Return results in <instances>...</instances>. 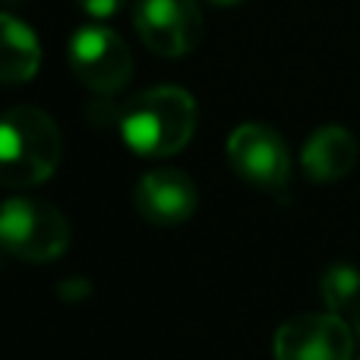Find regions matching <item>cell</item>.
Returning <instances> with one entry per match:
<instances>
[{
    "mask_svg": "<svg viewBox=\"0 0 360 360\" xmlns=\"http://www.w3.org/2000/svg\"><path fill=\"white\" fill-rule=\"evenodd\" d=\"M196 133V101L180 86H155L127 101L120 136L136 155H177Z\"/></svg>",
    "mask_w": 360,
    "mask_h": 360,
    "instance_id": "obj_1",
    "label": "cell"
},
{
    "mask_svg": "<svg viewBox=\"0 0 360 360\" xmlns=\"http://www.w3.org/2000/svg\"><path fill=\"white\" fill-rule=\"evenodd\" d=\"M63 139L54 117L32 105L0 114V184L13 190L44 184L57 171Z\"/></svg>",
    "mask_w": 360,
    "mask_h": 360,
    "instance_id": "obj_2",
    "label": "cell"
},
{
    "mask_svg": "<svg viewBox=\"0 0 360 360\" xmlns=\"http://www.w3.org/2000/svg\"><path fill=\"white\" fill-rule=\"evenodd\" d=\"M0 243L22 262H54L70 247V221L44 199H6L0 205Z\"/></svg>",
    "mask_w": 360,
    "mask_h": 360,
    "instance_id": "obj_3",
    "label": "cell"
},
{
    "mask_svg": "<svg viewBox=\"0 0 360 360\" xmlns=\"http://www.w3.org/2000/svg\"><path fill=\"white\" fill-rule=\"evenodd\" d=\"M67 60L76 79L98 95L120 92L133 76V54L127 48V41L101 22L82 25V29L73 32Z\"/></svg>",
    "mask_w": 360,
    "mask_h": 360,
    "instance_id": "obj_4",
    "label": "cell"
},
{
    "mask_svg": "<svg viewBox=\"0 0 360 360\" xmlns=\"http://www.w3.org/2000/svg\"><path fill=\"white\" fill-rule=\"evenodd\" d=\"M133 25L158 57H184L202 41L199 0H136Z\"/></svg>",
    "mask_w": 360,
    "mask_h": 360,
    "instance_id": "obj_5",
    "label": "cell"
},
{
    "mask_svg": "<svg viewBox=\"0 0 360 360\" xmlns=\"http://www.w3.org/2000/svg\"><path fill=\"white\" fill-rule=\"evenodd\" d=\"M354 332L338 313H304L275 332V360H351Z\"/></svg>",
    "mask_w": 360,
    "mask_h": 360,
    "instance_id": "obj_6",
    "label": "cell"
},
{
    "mask_svg": "<svg viewBox=\"0 0 360 360\" xmlns=\"http://www.w3.org/2000/svg\"><path fill=\"white\" fill-rule=\"evenodd\" d=\"M228 162L234 174L259 190H281L291 177V152L266 124H240L228 136Z\"/></svg>",
    "mask_w": 360,
    "mask_h": 360,
    "instance_id": "obj_7",
    "label": "cell"
},
{
    "mask_svg": "<svg viewBox=\"0 0 360 360\" xmlns=\"http://www.w3.org/2000/svg\"><path fill=\"white\" fill-rule=\"evenodd\" d=\"M136 212L152 224H162V228H171V224H180L196 212L199 205V190L193 184L190 174L177 168H155L146 171L136 184Z\"/></svg>",
    "mask_w": 360,
    "mask_h": 360,
    "instance_id": "obj_8",
    "label": "cell"
},
{
    "mask_svg": "<svg viewBox=\"0 0 360 360\" xmlns=\"http://www.w3.org/2000/svg\"><path fill=\"white\" fill-rule=\"evenodd\" d=\"M357 165V139L345 127H319L300 152V168L313 184H335Z\"/></svg>",
    "mask_w": 360,
    "mask_h": 360,
    "instance_id": "obj_9",
    "label": "cell"
},
{
    "mask_svg": "<svg viewBox=\"0 0 360 360\" xmlns=\"http://www.w3.org/2000/svg\"><path fill=\"white\" fill-rule=\"evenodd\" d=\"M41 67V44L22 19L0 13V86H22Z\"/></svg>",
    "mask_w": 360,
    "mask_h": 360,
    "instance_id": "obj_10",
    "label": "cell"
},
{
    "mask_svg": "<svg viewBox=\"0 0 360 360\" xmlns=\"http://www.w3.org/2000/svg\"><path fill=\"white\" fill-rule=\"evenodd\" d=\"M319 294H323L329 313H348L360 300V269L351 262H332L323 272Z\"/></svg>",
    "mask_w": 360,
    "mask_h": 360,
    "instance_id": "obj_11",
    "label": "cell"
},
{
    "mask_svg": "<svg viewBox=\"0 0 360 360\" xmlns=\"http://www.w3.org/2000/svg\"><path fill=\"white\" fill-rule=\"evenodd\" d=\"M76 6H79L89 19H95V22H108V19H114L120 13L124 0H76Z\"/></svg>",
    "mask_w": 360,
    "mask_h": 360,
    "instance_id": "obj_12",
    "label": "cell"
},
{
    "mask_svg": "<svg viewBox=\"0 0 360 360\" xmlns=\"http://www.w3.org/2000/svg\"><path fill=\"white\" fill-rule=\"evenodd\" d=\"M348 326H351V332L360 338V300L348 310Z\"/></svg>",
    "mask_w": 360,
    "mask_h": 360,
    "instance_id": "obj_13",
    "label": "cell"
},
{
    "mask_svg": "<svg viewBox=\"0 0 360 360\" xmlns=\"http://www.w3.org/2000/svg\"><path fill=\"white\" fill-rule=\"evenodd\" d=\"M212 6H237V4H247V0H205Z\"/></svg>",
    "mask_w": 360,
    "mask_h": 360,
    "instance_id": "obj_14",
    "label": "cell"
},
{
    "mask_svg": "<svg viewBox=\"0 0 360 360\" xmlns=\"http://www.w3.org/2000/svg\"><path fill=\"white\" fill-rule=\"evenodd\" d=\"M4 253H6V250H4V243H0V259H4Z\"/></svg>",
    "mask_w": 360,
    "mask_h": 360,
    "instance_id": "obj_15",
    "label": "cell"
}]
</instances>
